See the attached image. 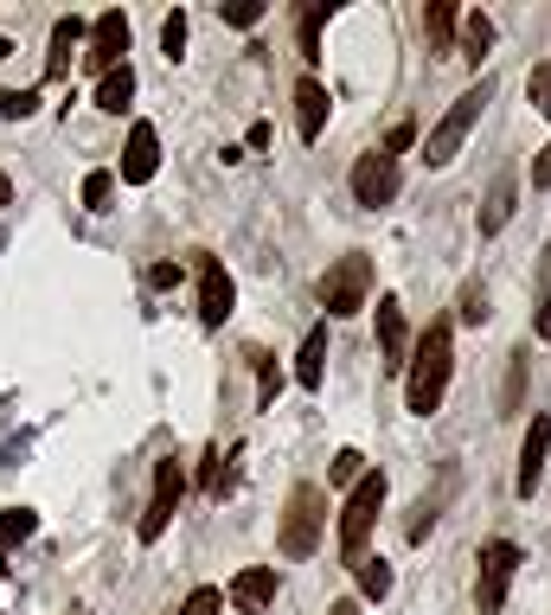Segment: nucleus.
<instances>
[{"label": "nucleus", "instance_id": "nucleus-1", "mask_svg": "<svg viewBox=\"0 0 551 615\" xmlns=\"http://www.w3.org/2000/svg\"><path fill=\"white\" fill-rule=\"evenodd\" d=\"M449 365H455V328L449 321H430L423 328V340H417V353H411V410L417 417H430V410H443V391H449Z\"/></svg>", "mask_w": 551, "mask_h": 615}, {"label": "nucleus", "instance_id": "nucleus-2", "mask_svg": "<svg viewBox=\"0 0 551 615\" xmlns=\"http://www.w3.org/2000/svg\"><path fill=\"white\" fill-rule=\"evenodd\" d=\"M488 97H494V84H488V77H481V84H469V90L455 97V109H449L443 123L430 128V141H423V160H430V167H449V160L462 154L469 128L481 123V109H488Z\"/></svg>", "mask_w": 551, "mask_h": 615}, {"label": "nucleus", "instance_id": "nucleus-3", "mask_svg": "<svg viewBox=\"0 0 551 615\" xmlns=\"http://www.w3.org/2000/svg\"><path fill=\"white\" fill-rule=\"evenodd\" d=\"M378 507H385V475H360V487H353V500L341 512V558L353 570L366 564V538L378 526Z\"/></svg>", "mask_w": 551, "mask_h": 615}, {"label": "nucleus", "instance_id": "nucleus-4", "mask_svg": "<svg viewBox=\"0 0 551 615\" xmlns=\"http://www.w3.org/2000/svg\"><path fill=\"white\" fill-rule=\"evenodd\" d=\"M321 519H327V494H321L315 481H302L289 494V507H283V533H276V545H283V558H308L321 545Z\"/></svg>", "mask_w": 551, "mask_h": 615}, {"label": "nucleus", "instance_id": "nucleus-5", "mask_svg": "<svg viewBox=\"0 0 551 615\" xmlns=\"http://www.w3.org/2000/svg\"><path fill=\"white\" fill-rule=\"evenodd\" d=\"M513 577H520V545H513V538H488V545H481V584H474L481 615H500Z\"/></svg>", "mask_w": 551, "mask_h": 615}, {"label": "nucleus", "instance_id": "nucleus-6", "mask_svg": "<svg viewBox=\"0 0 551 615\" xmlns=\"http://www.w3.org/2000/svg\"><path fill=\"white\" fill-rule=\"evenodd\" d=\"M366 289H372V263L353 251V256H341V263L321 276V302H327L334 321H346V314H360V308H366Z\"/></svg>", "mask_w": 551, "mask_h": 615}, {"label": "nucleus", "instance_id": "nucleus-7", "mask_svg": "<svg viewBox=\"0 0 551 615\" xmlns=\"http://www.w3.org/2000/svg\"><path fill=\"white\" fill-rule=\"evenodd\" d=\"M180 494H186V468L174 456L167 461H155V494H148V512H141V545H155L167 526H174V512H180Z\"/></svg>", "mask_w": 551, "mask_h": 615}, {"label": "nucleus", "instance_id": "nucleus-8", "mask_svg": "<svg viewBox=\"0 0 551 615\" xmlns=\"http://www.w3.org/2000/svg\"><path fill=\"white\" fill-rule=\"evenodd\" d=\"M83 46H90V51H83V65H90V71H116V65H129V58H122V51H129V13H116V7L97 13Z\"/></svg>", "mask_w": 551, "mask_h": 615}, {"label": "nucleus", "instance_id": "nucleus-9", "mask_svg": "<svg viewBox=\"0 0 551 615\" xmlns=\"http://www.w3.org/2000/svg\"><path fill=\"white\" fill-rule=\"evenodd\" d=\"M353 199L372 205V212L397 199V160L385 148H372V154H360V160H353Z\"/></svg>", "mask_w": 551, "mask_h": 615}, {"label": "nucleus", "instance_id": "nucleus-10", "mask_svg": "<svg viewBox=\"0 0 551 615\" xmlns=\"http://www.w3.org/2000/svg\"><path fill=\"white\" fill-rule=\"evenodd\" d=\"M232 308H237V289H232V276H225V263H218V256H199V321H206V328H225Z\"/></svg>", "mask_w": 551, "mask_h": 615}, {"label": "nucleus", "instance_id": "nucleus-11", "mask_svg": "<svg viewBox=\"0 0 551 615\" xmlns=\"http://www.w3.org/2000/svg\"><path fill=\"white\" fill-rule=\"evenodd\" d=\"M155 167H160V135H155V123H135L116 179H122V186H148V179H155Z\"/></svg>", "mask_w": 551, "mask_h": 615}, {"label": "nucleus", "instance_id": "nucleus-12", "mask_svg": "<svg viewBox=\"0 0 551 615\" xmlns=\"http://www.w3.org/2000/svg\"><path fill=\"white\" fill-rule=\"evenodd\" d=\"M378 353H385V372H404V365H411V328H404V302H397V295L378 302Z\"/></svg>", "mask_w": 551, "mask_h": 615}, {"label": "nucleus", "instance_id": "nucleus-13", "mask_svg": "<svg viewBox=\"0 0 551 615\" xmlns=\"http://www.w3.org/2000/svg\"><path fill=\"white\" fill-rule=\"evenodd\" d=\"M545 456H551V417H532V430H525L520 442V494H532V487L545 481Z\"/></svg>", "mask_w": 551, "mask_h": 615}, {"label": "nucleus", "instance_id": "nucleus-14", "mask_svg": "<svg viewBox=\"0 0 551 615\" xmlns=\"http://www.w3.org/2000/svg\"><path fill=\"white\" fill-rule=\"evenodd\" d=\"M321 128H327V84H321V77H302V84H295V135H302V141H321Z\"/></svg>", "mask_w": 551, "mask_h": 615}, {"label": "nucleus", "instance_id": "nucleus-15", "mask_svg": "<svg viewBox=\"0 0 551 615\" xmlns=\"http://www.w3.org/2000/svg\"><path fill=\"white\" fill-rule=\"evenodd\" d=\"M232 603H237L244 615H263L269 603H276V570H269V564L237 570V577H232Z\"/></svg>", "mask_w": 551, "mask_h": 615}, {"label": "nucleus", "instance_id": "nucleus-16", "mask_svg": "<svg viewBox=\"0 0 551 615\" xmlns=\"http://www.w3.org/2000/svg\"><path fill=\"white\" fill-rule=\"evenodd\" d=\"M83 39H90V20H78V13H65V20L52 26V58H46V77H71V51L83 46Z\"/></svg>", "mask_w": 551, "mask_h": 615}, {"label": "nucleus", "instance_id": "nucleus-17", "mask_svg": "<svg viewBox=\"0 0 551 615\" xmlns=\"http://www.w3.org/2000/svg\"><path fill=\"white\" fill-rule=\"evenodd\" d=\"M321 372H327V321L308 328V340H302V353H295V384H302V391H321Z\"/></svg>", "mask_w": 551, "mask_h": 615}, {"label": "nucleus", "instance_id": "nucleus-18", "mask_svg": "<svg viewBox=\"0 0 551 615\" xmlns=\"http://www.w3.org/2000/svg\"><path fill=\"white\" fill-rule=\"evenodd\" d=\"M513 193H520V179L500 174V179H494V193H488V205H481V237L506 231V218H513Z\"/></svg>", "mask_w": 551, "mask_h": 615}, {"label": "nucleus", "instance_id": "nucleus-19", "mask_svg": "<svg viewBox=\"0 0 551 615\" xmlns=\"http://www.w3.org/2000/svg\"><path fill=\"white\" fill-rule=\"evenodd\" d=\"M135 102V71L129 65H116V71H104V84H97V109H109V116H122Z\"/></svg>", "mask_w": 551, "mask_h": 615}, {"label": "nucleus", "instance_id": "nucleus-20", "mask_svg": "<svg viewBox=\"0 0 551 615\" xmlns=\"http://www.w3.org/2000/svg\"><path fill=\"white\" fill-rule=\"evenodd\" d=\"M32 533H39V512H27V507L0 512V584H7V551H13L20 538H32Z\"/></svg>", "mask_w": 551, "mask_h": 615}, {"label": "nucleus", "instance_id": "nucleus-21", "mask_svg": "<svg viewBox=\"0 0 551 615\" xmlns=\"http://www.w3.org/2000/svg\"><path fill=\"white\" fill-rule=\"evenodd\" d=\"M423 39H430V51H449V39H455V7L449 0L423 7Z\"/></svg>", "mask_w": 551, "mask_h": 615}, {"label": "nucleus", "instance_id": "nucleus-22", "mask_svg": "<svg viewBox=\"0 0 551 615\" xmlns=\"http://www.w3.org/2000/svg\"><path fill=\"white\" fill-rule=\"evenodd\" d=\"M462 39H469V58L474 65H481V58H488V46H494V20H488V13H462Z\"/></svg>", "mask_w": 551, "mask_h": 615}, {"label": "nucleus", "instance_id": "nucleus-23", "mask_svg": "<svg viewBox=\"0 0 551 615\" xmlns=\"http://www.w3.org/2000/svg\"><path fill=\"white\" fill-rule=\"evenodd\" d=\"M321 20H327V7H302V20H295V32H302V58H308V65L321 58Z\"/></svg>", "mask_w": 551, "mask_h": 615}, {"label": "nucleus", "instance_id": "nucleus-24", "mask_svg": "<svg viewBox=\"0 0 551 615\" xmlns=\"http://www.w3.org/2000/svg\"><path fill=\"white\" fill-rule=\"evenodd\" d=\"M109 199H116V174H109V167L83 174V205H90V212H109Z\"/></svg>", "mask_w": 551, "mask_h": 615}, {"label": "nucleus", "instance_id": "nucleus-25", "mask_svg": "<svg viewBox=\"0 0 551 615\" xmlns=\"http://www.w3.org/2000/svg\"><path fill=\"white\" fill-rule=\"evenodd\" d=\"M360 589H366L372 603H378V596H392V564H385V558H366V564H360Z\"/></svg>", "mask_w": 551, "mask_h": 615}, {"label": "nucleus", "instance_id": "nucleus-26", "mask_svg": "<svg viewBox=\"0 0 551 615\" xmlns=\"http://www.w3.org/2000/svg\"><path fill=\"white\" fill-rule=\"evenodd\" d=\"M525 97H532L539 116H551V65H532V71H525Z\"/></svg>", "mask_w": 551, "mask_h": 615}, {"label": "nucleus", "instance_id": "nucleus-27", "mask_svg": "<svg viewBox=\"0 0 551 615\" xmlns=\"http://www.w3.org/2000/svg\"><path fill=\"white\" fill-rule=\"evenodd\" d=\"M180 615H225V589L199 584V589H193V596L180 603Z\"/></svg>", "mask_w": 551, "mask_h": 615}, {"label": "nucleus", "instance_id": "nucleus-28", "mask_svg": "<svg viewBox=\"0 0 551 615\" xmlns=\"http://www.w3.org/2000/svg\"><path fill=\"white\" fill-rule=\"evenodd\" d=\"M32 109H39V90H0V116L7 123H27Z\"/></svg>", "mask_w": 551, "mask_h": 615}, {"label": "nucleus", "instance_id": "nucleus-29", "mask_svg": "<svg viewBox=\"0 0 551 615\" xmlns=\"http://www.w3.org/2000/svg\"><path fill=\"white\" fill-rule=\"evenodd\" d=\"M360 475H366V456H360V449H341V456H334V468H327V481H334V487L360 481Z\"/></svg>", "mask_w": 551, "mask_h": 615}, {"label": "nucleus", "instance_id": "nucleus-30", "mask_svg": "<svg viewBox=\"0 0 551 615\" xmlns=\"http://www.w3.org/2000/svg\"><path fill=\"white\" fill-rule=\"evenodd\" d=\"M160 51H167V58H180V51H186V13H180V7L160 20Z\"/></svg>", "mask_w": 551, "mask_h": 615}, {"label": "nucleus", "instance_id": "nucleus-31", "mask_svg": "<svg viewBox=\"0 0 551 615\" xmlns=\"http://www.w3.org/2000/svg\"><path fill=\"white\" fill-rule=\"evenodd\" d=\"M225 20H232V26H244V32H250V26L263 20V0H237V7H225Z\"/></svg>", "mask_w": 551, "mask_h": 615}, {"label": "nucleus", "instance_id": "nucleus-32", "mask_svg": "<svg viewBox=\"0 0 551 615\" xmlns=\"http://www.w3.org/2000/svg\"><path fill=\"white\" fill-rule=\"evenodd\" d=\"M539 276H545V295H539V340H551V251H545V270H539Z\"/></svg>", "mask_w": 551, "mask_h": 615}, {"label": "nucleus", "instance_id": "nucleus-33", "mask_svg": "<svg viewBox=\"0 0 551 615\" xmlns=\"http://www.w3.org/2000/svg\"><path fill=\"white\" fill-rule=\"evenodd\" d=\"M462 321H474V328H481V321H488V295H481V289H474V282H469V295H462Z\"/></svg>", "mask_w": 551, "mask_h": 615}, {"label": "nucleus", "instance_id": "nucleus-34", "mask_svg": "<svg viewBox=\"0 0 551 615\" xmlns=\"http://www.w3.org/2000/svg\"><path fill=\"white\" fill-rule=\"evenodd\" d=\"M520 391H525V353L513 359V379H506V410H520Z\"/></svg>", "mask_w": 551, "mask_h": 615}, {"label": "nucleus", "instance_id": "nucleus-35", "mask_svg": "<svg viewBox=\"0 0 551 615\" xmlns=\"http://www.w3.org/2000/svg\"><path fill=\"white\" fill-rule=\"evenodd\" d=\"M404 148H411V123H397V128H392V141H385V154H392V160H397Z\"/></svg>", "mask_w": 551, "mask_h": 615}, {"label": "nucleus", "instance_id": "nucleus-36", "mask_svg": "<svg viewBox=\"0 0 551 615\" xmlns=\"http://www.w3.org/2000/svg\"><path fill=\"white\" fill-rule=\"evenodd\" d=\"M532 186H551V148H539V160H532Z\"/></svg>", "mask_w": 551, "mask_h": 615}, {"label": "nucleus", "instance_id": "nucleus-37", "mask_svg": "<svg viewBox=\"0 0 551 615\" xmlns=\"http://www.w3.org/2000/svg\"><path fill=\"white\" fill-rule=\"evenodd\" d=\"M327 615H360V603H353V596H341V603H334Z\"/></svg>", "mask_w": 551, "mask_h": 615}, {"label": "nucleus", "instance_id": "nucleus-38", "mask_svg": "<svg viewBox=\"0 0 551 615\" xmlns=\"http://www.w3.org/2000/svg\"><path fill=\"white\" fill-rule=\"evenodd\" d=\"M0 205H13V179L0 174Z\"/></svg>", "mask_w": 551, "mask_h": 615}, {"label": "nucleus", "instance_id": "nucleus-39", "mask_svg": "<svg viewBox=\"0 0 551 615\" xmlns=\"http://www.w3.org/2000/svg\"><path fill=\"white\" fill-rule=\"evenodd\" d=\"M0 58H13V39H0Z\"/></svg>", "mask_w": 551, "mask_h": 615}, {"label": "nucleus", "instance_id": "nucleus-40", "mask_svg": "<svg viewBox=\"0 0 551 615\" xmlns=\"http://www.w3.org/2000/svg\"><path fill=\"white\" fill-rule=\"evenodd\" d=\"M0 615H7V609H0Z\"/></svg>", "mask_w": 551, "mask_h": 615}]
</instances>
